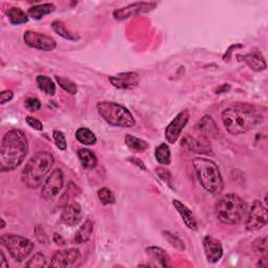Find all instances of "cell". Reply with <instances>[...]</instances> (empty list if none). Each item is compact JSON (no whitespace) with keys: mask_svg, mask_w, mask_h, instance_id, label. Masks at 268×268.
<instances>
[{"mask_svg":"<svg viewBox=\"0 0 268 268\" xmlns=\"http://www.w3.org/2000/svg\"><path fill=\"white\" fill-rule=\"evenodd\" d=\"M28 151V143L23 131L13 129L6 132L0 146V170L13 171L24 160Z\"/></svg>","mask_w":268,"mask_h":268,"instance_id":"cell-1","label":"cell"},{"mask_svg":"<svg viewBox=\"0 0 268 268\" xmlns=\"http://www.w3.org/2000/svg\"><path fill=\"white\" fill-rule=\"evenodd\" d=\"M222 123L232 135L244 134L262 123V115L249 106H233L225 109L221 115Z\"/></svg>","mask_w":268,"mask_h":268,"instance_id":"cell-2","label":"cell"},{"mask_svg":"<svg viewBox=\"0 0 268 268\" xmlns=\"http://www.w3.org/2000/svg\"><path fill=\"white\" fill-rule=\"evenodd\" d=\"M55 164V158L48 152H38L26 163L21 180L28 189H38Z\"/></svg>","mask_w":268,"mask_h":268,"instance_id":"cell-3","label":"cell"},{"mask_svg":"<svg viewBox=\"0 0 268 268\" xmlns=\"http://www.w3.org/2000/svg\"><path fill=\"white\" fill-rule=\"evenodd\" d=\"M193 166L202 188L211 194H220L223 190V180L217 165L211 159L196 157L193 159Z\"/></svg>","mask_w":268,"mask_h":268,"instance_id":"cell-4","label":"cell"},{"mask_svg":"<svg viewBox=\"0 0 268 268\" xmlns=\"http://www.w3.org/2000/svg\"><path fill=\"white\" fill-rule=\"evenodd\" d=\"M245 201L235 194H228L219 199L215 206V214L217 219L228 225L239 223L245 214Z\"/></svg>","mask_w":268,"mask_h":268,"instance_id":"cell-5","label":"cell"},{"mask_svg":"<svg viewBox=\"0 0 268 268\" xmlns=\"http://www.w3.org/2000/svg\"><path fill=\"white\" fill-rule=\"evenodd\" d=\"M96 109L104 121L114 127L131 128L135 125L132 113L122 105L111 102H102L96 105Z\"/></svg>","mask_w":268,"mask_h":268,"instance_id":"cell-6","label":"cell"},{"mask_svg":"<svg viewBox=\"0 0 268 268\" xmlns=\"http://www.w3.org/2000/svg\"><path fill=\"white\" fill-rule=\"evenodd\" d=\"M1 243L9 253L10 257L17 261L22 262L34 250V243L22 236L5 234L1 236Z\"/></svg>","mask_w":268,"mask_h":268,"instance_id":"cell-7","label":"cell"},{"mask_svg":"<svg viewBox=\"0 0 268 268\" xmlns=\"http://www.w3.org/2000/svg\"><path fill=\"white\" fill-rule=\"evenodd\" d=\"M267 220L268 216L266 208L262 205L261 201L255 200L245 221L246 230L250 232L260 231L267 224Z\"/></svg>","mask_w":268,"mask_h":268,"instance_id":"cell-8","label":"cell"},{"mask_svg":"<svg viewBox=\"0 0 268 268\" xmlns=\"http://www.w3.org/2000/svg\"><path fill=\"white\" fill-rule=\"evenodd\" d=\"M81 262V253L77 249L59 251L53 255L50 261V267L71 268L76 267Z\"/></svg>","mask_w":268,"mask_h":268,"instance_id":"cell-9","label":"cell"},{"mask_svg":"<svg viewBox=\"0 0 268 268\" xmlns=\"http://www.w3.org/2000/svg\"><path fill=\"white\" fill-rule=\"evenodd\" d=\"M23 39L26 45L39 50L50 51L55 49L57 46V42L55 39L44 34L36 33V31H25Z\"/></svg>","mask_w":268,"mask_h":268,"instance_id":"cell-10","label":"cell"},{"mask_svg":"<svg viewBox=\"0 0 268 268\" xmlns=\"http://www.w3.org/2000/svg\"><path fill=\"white\" fill-rule=\"evenodd\" d=\"M63 188V173L59 169L53 170L50 175L46 178L41 190V197L44 200H52Z\"/></svg>","mask_w":268,"mask_h":268,"instance_id":"cell-11","label":"cell"},{"mask_svg":"<svg viewBox=\"0 0 268 268\" xmlns=\"http://www.w3.org/2000/svg\"><path fill=\"white\" fill-rule=\"evenodd\" d=\"M190 119V114L188 110H182L180 111L175 117L174 120L169 124L167 127L165 136L168 143L170 144H174L177 139L179 138L182 130L185 129L186 125L188 124Z\"/></svg>","mask_w":268,"mask_h":268,"instance_id":"cell-12","label":"cell"},{"mask_svg":"<svg viewBox=\"0 0 268 268\" xmlns=\"http://www.w3.org/2000/svg\"><path fill=\"white\" fill-rule=\"evenodd\" d=\"M157 6L156 2H135L113 12L115 20H125L142 13H149Z\"/></svg>","mask_w":268,"mask_h":268,"instance_id":"cell-13","label":"cell"},{"mask_svg":"<svg viewBox=\"0 0 268 268\" xmlns=\"http://www.w3.org/2000/svg\"><path fill=\"white\" fill-rule=\"evenodd\" d=\"M203 249H205L206 257L210 263H217L222 258L223 250L218 239L207 236L203 239Z\"/></svg>","mask_w":268,"mask_h":268,"instance_id":"cell-14","label":"cell"},{"mask_svg":"<svg viewBox=\"0 0 268 268\" xmlns=\"http://www.w3.org/2000/svg\"><path fill=\"white\" fill-rule=\"evenodd\" d=\"M109 81L119 89H133L139 83V76L136 72H123L110 77Z\"/></svg>","mask_w":268,"mask_h":268,"instance_id":"cell-15","label":"cell"},{"mask_svg":"<svg viewBox=\"0 0 268 268\" xmlns=\"http://www.w3.org/2000/svg\"><path fill=\"white\" fill-rule=\"evenodd\" d=\"M181 145L186 147L188 150L195 153H201V154H212V148L211 145L208 143V139L202 137L201 141L198 138L192 137L190 135L186 136L182 139Z\"/></svg>","mask_w":268,"mask_h":268,"instance_id":"cell-16","label":"cell"},{"mask_svg":"<svg viewBox=\"0 0 268 268\" xmlns=\"http://www.w3.org/2000/svg\"><path fill=\"white\" fill-rule=\"evenodd\" d=\"M82 218V211L81 207L78 203H71V205H66L63 208L61 214V221L68 225V227H74L77 225Z\"/></svg>","mask_w":268,"mask_h":268,"instance_id":"cell-17","label":"cell"},{"mask_svg":"<svg viewBox=\"0 0 268 268\" xmlns=\"http://www.w3.org/2000/svg\"><path fill=\"white\" fill-rule=\"evenodd\" d=\"M196 130L198 133L205 138H215L219 135L218 127L210 115L203 116L202 119L197 123Z\"/></svg>","mask_w":268,"mask_h":268,"instance_id":"cell-18","label":"cell"},{"mask_svg":"<svg viewBox=\"0 0 268 268\" xmlns=\"http://www.w3.org/2000/svg\"><path fill=\"white\" fill-rule=\"evenodd\" d=\"M239 58H242L240 60L244 61L251 67V69L255 71H263L266 69L265 59L261 51L258 49H253L249 53H246V55L239 56Z\"/></svg>","mask_w":268,"mask_h":268,"instance_id":"cell-19","label":"cell"},{"mask_svg":"<svg viewBox=\"0 0 268 268\" xmlns=\"http://www.w3.org/2000/svg\"><path fill=\"white\" fill-rule=\"evenodd\" d=\"M173 206L176 209V211L179 213V215L181 216L182 220H184L185 224L188 227V229L192 230V231H196L198 228L197 221L195 219V216L193 215V213L191 212V210L185 206L184 203L180 202L179 200H173Z\"/></svg>","mask_w":268,"mask_h":268,"instance_id":"cell-20","label":"cell"},{"mask_svg":"<svg viewBox=\"0 0 268 268\" xmlns=\"http://www.w3.org/2000/svg\"><path fill=\"white\" fill-rule=\"evenodd\" d=\"M93 233V222L86 220L82 227L77 231L74 236V242L77 244H83L89 241L91 235Z\"/></svg>","mask_w":268,"mask_h":268,"instance_id":"cell-21","label":"cell"},{"mask_svg":"<svg viewBox=\"0 0 268 268\" xmlns=\"http://www.w3.org/2000/svg\"><path fill=\"white\" fill-rule=\"evenodd\" d=\"M147 255L150 257V258H152L154 261H156L158 263L159 266L163 267H169L170 264V258L169 256L167 255V253L159 248H155V246H151V248H148L146 250Z\"/></svg>","mask_w":268,"mask_h":268,"instance_id":"cell-22","label":"cell"},{"mask_svg":"<svg viewBox=\"0 0 268 268\" xmlns=\"http://www.w3.org/2000/svg\"><path fill=\"white\" fill-rule=\"evenodd\" d=\"M55 10V5L52 3H42V4H37L31 6L28 9V16L33 19L39 20L41 18H43L44 16L52 13Z\"/></svg>","mask_w":268,"mask_h":268,"instance_id":"cell-23","label":"cell"},{"mask_svg":"<svg viewBox=\"0 0 268 268\" xmlns=\"http://www.w3.org/2000/svg\"><path fill=\"white\" fill-rule=\"evenodd\" d=\"M78 157L84 168L94 169L98 166V158L88 149H79Z\"/></svg>","mask_w":268,"mask_h":268,"instance_id":"cell-24","label":"cell"},{"mask_svg":"<svg viewBox=\"0 0 268 268\" xmlns=\"http://www.w3.org/2000/svg\"><path fill=\"white\" fill-rule=\"evenodd\" d=\"M125 144L128 148L131 150V151L136 152V153L145 152L146 150L149 148V145L146 141L138 138V137L132 136V135H126L125 136Z\"/></svg>","mask_w":268,"mask_h":268,"instance_id":"cell-25","label":"cell"},{"mask_svg":"<svg viewBox=\"0 0 268 268\" xmlns=\"http://www.w3.org/2000/svg\"><path fill=\"white\" fill-rule=\"evenodd\" d=\"M6 16L9 20V22L15 25L23 24L28 21L27 15L19 7H10L6 12Z\"/></svg>","mask_w":268,"mask_h":268,"instance_id":"cell-26","label":"cell"},{"mask_svg":"<svg viewBox=\"0 0 268 268\" xmlns=\"http://www.w3.org/2000/svg\"><path fill=\"white\" fill-rule=\"evenodd\" d=\"M76 138L79 143L86 146H92L96 143V137L94 133L89 130L88 128H80V129H78L76 132Z\"/></svg>","mask_w":268,"mask_h":268,"instance_id":"cell-27","label":"cell"},{"mask_svg":"<svg viewBox=\"0 0 268 268\" xmlns=\"http://www.w3.org/2000/svg\"><path fill=\"white\" fill-rule=\"evenodd\" d=\"M37 85L40 90L48 95H53L56 92V85L50 80V78L45 76H38L37 77Z\"/></svg>","mask_w":268,"mask_h":268,"instance_id":"cell-28","label":"cell"},{"mask_svg":"<svg viewBox=\"0 0 268 268\" xmlns=\"http://www.w3.org/2000/svg\"><path fill=\"white\" fill-rule=\"evenodd\" d=\"M155 158L159 164L168 166L171 163V151L167 144H162L155 150Z\"/></svg>","mask_w":268,"mask_h":268,"instance_id":"cell-29","label":"cell"},{"mask_svg":"<svg viewBox=\"0 0 268 268\" xmlns=\"http://www.w3.org/2000/svg\"><path fill=\"white\" fill-rule=\"evenodd\" d=\"M51 26H52L53 30H55L58 35H60L63 38L68 39V40H77L78 39L77 36H73L70 31H68L66 29L65 25H64V23L61 22V21H53V22L51 23Z\"/></svg>","mask_w":268,"mask_h":268,"instance_id":"cell-30","label":"cell"},{"mask_svg":"<svg viewBox=\"0 0 268 268\" xmlns=\"http://www.w3.org/2000/svg\"><path fill=\"white\" fill-rule=\"evenodd\" d=\"M56 80L58 82V84L61 86V88L63 90L67 91L70 94H76L78 91L77 85L74 82H72L71 80L67 79V78H63V77H56Z\"/></svg>","mask_w":268,"mask_h":268,"instance_id":"cell-31","label":"cell"},{"mask_svg":"<svg viewBox=\"0 0 268 268\" xmlns=\"http://www.w3.org/2000/svg\"><path fill=\"white\" fill-rule=\"evenodd\" d=\"M163 236L165 237V239L173 246L174 249L182 252L185 249H186V246L184 244V242H182L177 236L173 235L172 233H170V232H163Z\"/></svg>","mask_w":268,"mask_h":268,"instance_id":"cell-32","label":"cell"},{"mask_svg":"<svg viewBox=\"0 0 268 268\" xmlns=\"http://www.w3.org/2000/svg\"><path fill=\"white\" fill-rule=\"evenodd\" d=\"M98 197L103 205H106V206L112 205V203H114V201H115L113 193L107 188H102L101 190H99Z\"/></svg>","mask_w":268,"mask_h":268,"instance_id":"cell-33","label":"cell"},{"mask_svg":"<svg viewBox=\"0 0 268 268\" xmlns=\"http://www.w3.org/2000/svg\"><path fill=\"white\" fill-rule=\"evenodd\" d=\"M25 265H26V267H34V268L35 267H45L47 265L45 256L40 254V253L36 254Z\"/></svg>","mask_w":268,"mask_h":268,"instance_id":"cell-34","label":"cell"},{"mask_svg":"<svg viewBox=\"0 0 268 268\" xmlns=\"http://www.w3.org/2000/svg\"><path fill=\"white\" fill-rule=\"evenodd\" d=\"M253 250L255 251V253H258V254L266 256V254H267V238L262 237V238L257 239L253 244Z\"/></svg>","mask_w":268,"mask_h":268,"instance_id":"cell-35","label":"cell"},{"mask_svg":"<svg viewBox=\"0 0 268 268\" xmlns=\"http://www.w3.org/2000/svg\"><path fill=\"white\" fill-rule=\"evenodd\" d=\"M52 136H53V139H55V143H56L57 147L60 150H62V151L66 150L67 143H66V139H65V135L63 134V132H61L59 130H53Z\"/></svg>","mask_w":268,"mask_h":268,"instance_id":"cell-36","label":"cell"},{"mask_svg":"<svg viewBox=\"0 0 268 268\" xmlns=\"http://www.w3.org/2000/svg\"><path fill=\"white\" fill-rule=\"evenodd\" d=\"M26 109L29 111H38L39 109H41V102L38 99H34V98H29L25 101L24 103Z\"/></svg>","mask_w":268,"mask_h":268,"instance_id":"cell-37","label":"cell"},{"mask_svg":"<svg viewBox=\"0 0 268 268\" xmlns=\"http://www.w3.org/2000/svg\"><path fill=\"white\" fill-rule=\"evenodd\" d=\"M25 122L30 128H33V129L35 130H38V131L43 130V125H42V123L39 120L35 119V117L33 116H27L25 119Z\"/></svg>","mask_w":268,"mask_h":268,"instance_id":"cell-38","label":"cell"},{"mask_svg":"<svg viewBox=\"0 0 268 268\" xmlns=\"http://www.w3.org/2000/svg\"><path fill=\"white\" fill-rule=\"evenodd\" d=\"M13 96H14V93L10 90H3L1 92V102L0 103H1V105H3L12 100Z\"/></svg>","mask_w":268,"mask_h":268,"instance_id":"cell-39","label":"cell"},{"mask_svg":"<svg viewBox=\"0 0 268 268\" xmlns=\"http://www.w3.org/2000/svg\"><path fill=\"white\" fill-rule=\"evenodd\" d=\"M0 257H1V262H0V267L2 268H8V263L6 262V259L4 257V254L1 252L0 253Z\"/></svg>","mask_w":268,"mask_h":268,"instance_id":"cell-40","label":"cell"},{"mask_svg":"<svg viewBox=\"0 0 268 268\" xmlns=\"http://www.w3.org/2000/svg\"><path fill=\"white\" fill-rule=\"evenodd\" d=\"M268 263H267V258H266V256H264L262 259L259 260L258 264H257V267H267Z\"/></svg>","mask_w":268,"mask_h":268,"instance_id":"cell-41","label":"cell"},{"mask_svg":"<svg viewBox=\"0 0 268 268\" xmlns=\"http://www.w3.org/2000/svg\"><path fill=\"white\" fill-rule=\"evenodd\" d=\"M229 89H230V86H229V85H227V84H224V85H222V86H221V87L217 88V90H216V93H222V92H227V91H228Z\"/></svg>","mask_w":268,"mask_h":268,"instance_id":"cell-42","label":"cell"},{"mask_svg":"<svg viewBox=\"0 0 268 268\" xmlns=\"http://www.w3.org/2000/svg\"><path fill=\"white\" fill-rule=\"evenodd\" d=\"M4 227H5V223H4V220H3V219H2V227H1V228H2V229H3V228H4Z\"/></svg>","mask_w":268,"mask_h":268,"instance_id":"cell-43","label":"cell"}]
</instances>
